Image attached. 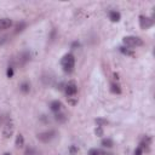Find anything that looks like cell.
<instances>
[{"label":"cell","mask_w":155,"mask_h":155,"mask_svg":"<svg viewBox=\"0 0 155 155\" xmlns=\"http://www.w3.org/2000/svg\"><path fill=\"white\" fill-rule=\"evenodd\" d=\"M30 52L29 51H23L19 56H18V64L19 65H25L29 61H30Z\"/></svg>","instance_id":"obj_7"},{"label":"cell","mask_w":155,"mask_h":155,"mask_svg":"<svg viewBox=\"0 0 155 155\" xmlns=\"http://www.w3.org/2000/svg\"><path fill=\"white\" fill-rule=\"evenodd\" d=\"M111 91L114 93H120L121 92V90H120V87H119L117 84H111Z\"/></svg>","instance_id":"obj_18"},{"label":"cell","mask_w":155,"mask_h":155,"mask_svg":"<svg viewBox=\"0 0 155 155\" xmlns=\"http://www.w3.org/2000/svg\"><path fill=\"white\" fill-rule=\"evenodd\" d=\"M56 134H57V132L54 130H48V131L39 133L38 134V139L40 142H42V143H48V142H51L56 137Z\"/></svg>","instance_id":"obj_3"},{"label":"cell","mask_w":155,"mask_h":155,"mask_svg":"<svg viewBox=\"0 0 155 155\" xmlns=\"http://www.w3.org/2000/svg\"><path fill=\"white\" fill-rule=\"evenodd\" d=\"M61 64H62V68L65 73H71L73 69H74V65H75V58L71 53H67L63 56L62 61H61Z\"/></svg>","instance_id":"obj_1"},{"label":"cell","mask_w":155,"mask_h":155,"mask_svg":"<svg viewBox=\"0 0 155 155\" xmlns=\"http://www.w3.org/2000/svg\"><path fill=\"white\" fill-rule=\"evenodd\" d=\"M50 109L53 111V113H58L61 109H62V103L59 101H52L50 103Z\"/></svg>","instance_id":"obj_10"},{"label":"cell","mask_w":155,"mask_h":155,"mask_svg":"<svg viewBox=\"0 0 155 155\" xmlns=\"http://www.w3.org/2000/svg\"><path fill=\"white\" fill-rule=\"evenodd\" d=\"M19 90H21L23 93H28V92L30 91V85H29V82H27V81L22 82V84L19 85Z\"/></svg>","instance_id":"obj_12"},{"label":"cell","mask_w":155,"mask_h":155,"mask_svg":"<svg viewBox=\"0 0 155 155\" xmlns=\"http://www.w3.org/2000/svg\"><path fill=\"white\" fill-rule=\"evenodd\" d=\"M12 25V21L10 18H0V30H5L11 28Z\"/></svg>","instance_id":"obj_9"},{"label":"cell","mask_w":155,"mask_h":155,"mask_svg":"<svg viewBox=\"0 0 155 155\" xmlns=\"http://www.w3.org/2000/svg\"><path fill=\"white\" fill-rule=\"evenodd\" d=\"M150 145H151V137L144 136V137L142 138V140H140V143H139L138 147L144 151V150H148V149L150 148Z\"/></svg>","instance_id":"obj_8"},{"label":"cell","mask_w":155,"mask_h":155,"mask_svg":"<svg viewBox=\"0 0 155 155\" xmlns=\"http://www.w3.org/2000/svg\"><path fill=\"white\" fill-rule=\"evenodd\" d=\"M4 155H11V154H10V153H5Z\"/></svg>","instance_id":"obj_24"},{"label":"cell","mask_w":155,"mask_h":155,"mask_svg":"<svg viewBox=\"0 0 155 155\" xmlns=\"http://www.w3.org/2000/svg\"><path fill=\"white\" fill-rule=\"evenodd\" d=\"M13 131H15V126H13V122L11 121V119H7L4 124V128H2V136L5 138H10L12 134H13Z\"/></svg>","instance_id":"obj_4"},{"label":"cell","mask_w":155,"mask_h":155,"mask_svg":"<svg viewBox=\"0 0 155 155\" xmlns=\"http://www.w3.org/2000/svg\"><path fill=\"white\" fill-rule=\"evenodd\" d=\"M25 155H36V150L34 148L29 147V148L25 149Z\"/></svg>","instance_id":"obj_17"},{"label":"cell","mask_w":155,"mask_h":155,"mask_svg":"<svg viewBox=\"0 0 155 155\" xmlns=\"http://www.w3.org/2000/svg\"><path fill=\"white\" fill-rule=\"evenodd\" d=\"M87 155H101V151L98 149H96V148H92V149L88 150Z\"/></svg>","instance_id":"obj_19"},{"label":"cell","mask_w":155,"mask_h":155,"mask_svg":"<svg viewBox=\"0 0 155 155\" xmlns=\"http://www.w3.org/2000/svg\"><path fill=\"white\" fill-rule=\"evenodd\" d=\"M54 119H56L58 122H64V121L67 120V116H65L64 114H61V113L58 111V113H56V115H54Z\"/></svg>","instance_id":"obj_14"},{"label":"cell","mask_w":155,"mask_h":155,"mask_svg":"<svg viewBox=\"0 0 155 155\" xmlns=\"http://www.w3.org/2000/svg\"><path fill=\"white\" fill-rule=\"evenodd\" d=\"M120 13L117 12V11H110L109 12V18L113 21V22H117V21H120Z\"/></svg>","instance_id":"obj_11"},{"label":"cell","mask_w":155,"mask_h":155,"mask_svg":"<svg viewBox=\"0 0 155 155\" xmlns=\"http://www.w3.org/2000/svg\"><path fill=\"white\" fill-rule=\"evenodd\" d=\"M154 21L151 17H147V16H139V25L142 29H149L150 27H153Z\"/></svg>","instance_id":"obj_5"},{"label":"cell","mask_w":155,"mask_h":155,"mask_svg":"<svg viewBox=\"0 0 155 155\" xmlns=\"http://www.w3.org/2000/svg\"><path fill=\"white\" fill-rule=\"evenodd\" d=\"M6 74H7V78H12V75H13V67L12 65H8Z\"/></svg>","instance_id":"obj_20"},{"label":"cell","mask_w":155,"mask_h":155,"mask_svg":"<svg viewBox=\"0 0 155 155\" xmlns=\"http://www.w3.org/2000/svg\"><path fill=\"white\" fill-rule=\"evenodd\" d=\"M15 144H16L17 148H22V147L24 145V137H23L22 134H18V136L16 137V142H15Z\"/></svg>","instance_id":"obj_13"},{"label":"cell","mask_w":155,"mask_h":155,"mask_svg":"<svg viewBox=\"0 0 155 155\" xmlns=\"http://www.w3.org/2000/svg\"><path fill=\"white\" fill-rule=\"evenodd\" d=\"M96 134H97L98 137H102V136H103V128H102L101 126H97V128H96Z\"/></svg>","instance_id":"obj_21"},{"label":"cell","mask_w":155,"mask_h":155,"mask_svg":"<svg viewBox=\"0 0 155 155\" xmlns=\"http://www.w3.org/2000/svg\"><path fill=\"white\" fill-rule=\"evenodd\" d=\"M102 145H103V147H107V148H110V147H113V140L109 139V138L103 139V140H102Z\"/></svg>","instance_id":"obj_16"},{"label":"cell","mask_w":155,"mask_h":155,"mask_svg":"<svg viewBox=\"0 0 155 155\" xmlns=\"http://www.w3.org/2000/svg\"><path fill=\"white\" fill-rule=\"evenodd\" d=\"M76 92H78V86H76L75 81H69L65 85V93H67L68 98L69 97H74L76 94Z\"/></svg>","instance_id":"obj_6"},{"label":"cell","mask_w":155,"mask_h":155,"mask_svg":"<svg viewBox=\"0 0 155 155\" xmlns=\"http://www.w3.org/2000/svg\"><path fill=\"white\" fill-rule=\"evenodd\" d=\"M96 122H97V124H98V126H101V127H102V125H103V124H107V121H105V120H102V119H98Z\"/></svg>","instance_id":"obj_23"},{"label":"cell","mask_w":155,"mask_h":155,"mask_svg":"<svg viewBox=\"0 0 155 155\" xmlns=\"http://www.w3.org/2000/svg\"><path fill=\"white\" fill-rule=\"evenodd\" d=\"M122 41L128 47H138L143 45V40L138 36H125Z\"/></svg>","instance_id":"obj_2"},{"label":"cell","mask_w":155,"mask_h":155,"mask_svg":"<svg viewBox=\"0 0 155 155\" xmlns=\"http://www.w3.org/2000/svg\"><path fill=\"white\" fill-rule=\"evenodd\" d=\"M27 27V24L24 23V22H21V23H18L17 24V27H16V30H15V33H21L24 28Z\"/></svg>","instance_id":"obj_15"},{"label":"cell","mask_w":155,"mask_h":155,"mask_svg":"<svg viewBox=\"0 0 155 155\" xmlns=\"http://www.w3.org/2000/svg\"><path fill=\"white\" fill-rule=\"evenodd\" d=\"M142 154H143V150H142V149L138 147V148L134 150V155H142Z\"/></svg>","instance_id":"obj_22"}]
</instances>
